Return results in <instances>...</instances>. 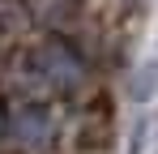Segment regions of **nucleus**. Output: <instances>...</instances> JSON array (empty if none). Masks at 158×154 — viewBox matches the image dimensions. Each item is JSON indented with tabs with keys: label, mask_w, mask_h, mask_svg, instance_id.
<instances>
[{
	"label": "nucleus",
	"mask_w": 158,
	"mask_h": 154,
	"mask_svg": "<svg viewBox=\"0 0 158 154\" xmlns=\"http://www.w3.org/2000/svg\"><path fill=\"white\" fill-rule=\"evenodd\" d=\"M13 137L26 141V146H43V141L52 137V116H47V107L22 103V107L13 111Z\"/></svg>",
	"instance_id": "nucleus-1"
}]
</instances>
